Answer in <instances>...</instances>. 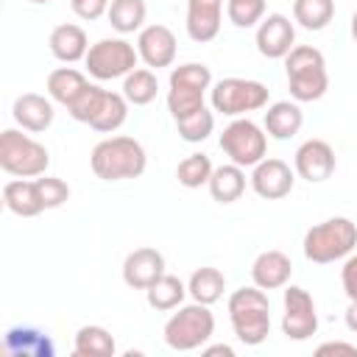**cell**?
Here are the masks:
<instances>
[{
  "instance_id": "obj_1",
  "label": "cell",
  "mask_w": 357,
  "mask_h": 357,
  "mask_svg": "<svg viewBox=\"0 0 357 357\" xmlns=\"http://www.w3.org/2000/svg\"><path fill=\"white\" fill-rule=\"evenodd\" d=\"M89 167L103 181L139 178L148 167V153L134 137H106L92 148Z\"/></svg>"
},
{
  "instance_id": "obj_38",
  "label": "cell",
  "mask_w": 357,
  "mask_h": 357,
  "mask_svg": "<svg viewBox=\"0 0 357 357\" xmlns=\"http://www.w3.org/2000/svg\"><path fill=\"white\" fill-rule=\"evenodd\" d=\"M340 284L349 301H357V254H349L343 268H340Z\"/></svg>"
},
{
  "instance_id": "obj_5",
  "label": "cell",
  "mask_w": 357,
  "mask_h": 357,
  "mask_svg": "<svg viewBox=\"0 0 357 357\" xmlns=\"http://www.w3.org/2000/svg\"><path fill=\"white\" fill-rule=\"evenodd\" d=\"M0 167L17 178H36L50 167V151L33 137L6 128L0 134Z\"/></svg>"
},
{
  "instance_id": "obj_40",
  "label": "cell",
  "mask_w": 357,
  "mask_h": 357,
  "mask_svg": "<svg viewBox=\"0 0 357 357\" xmlns=\"http://www.w3.org/2000/svg\"><path fill=\"white\" fill-rule=\"evenodd\" d=\"M204 354H206V357H215V354L234 357V349H231V346H226V343H215V346H204Z\"/></svg>"
},
{
  "instance_id": "obj_3",
  "label": "cell",
  "mask_w": 357,
  "mask_h": 357,
  "mask_svg": "<svg viewBox=\"0 0 357 357\" xmlns=\"http://www.w3.org/2000/svg\"><path fill=\"white\" fill-rule=\"evenodd\" d=\"M226 310H229V321L240 343L259 346L271 335V301L262 287L257 284L237 287L229 296Z\"/></svg>"
},
{
  "instance_id": "obj_41",
  "label": "cell",
  "mask_w": 357,
  "mask_h": 357,
  "mask_svg": "<svg viewBox=\"0 0 357 357\" xmlns=\"http://www.w3.org/2000/svg\"><path fill=\"white\" fill-rule=\"evenodd\" d=\"M346 326H349V332H357V301H349V310H346Z\"/></svg>"
},
{
  "instance_id": "obj_34",
  "label": "cell",
  "mask_w": 357,
  "mask_h": 357,
  "mask_svg": "<svg viewBox=\"0 0 357 357\" xmlns=\"http://www.w3.org/2000/svg\"><path fill=\"white\" fill-rule=\"evenodd\" d=\"M176 128H178V137L184 142H204L215 131V112H209L206 106H201L198 112L176 120Z\"/></svg>"
},
{
  "instance_id": "obj_7",
  "label": "cell",
  "mask_w": 357,
  "mask_h": 357,
  "mask_svg": "<svg viewBox=\"0 0 357 357\" xmlns=\"http://www.w3.org/2000/svg\"><path fill=\"white\" fill-rule=\"evenodd\" d=\"M268 86L254 81V78H220L218 84H212L209 89V103L212 112L226 114V117H243L248 112H259L268 106Z\"/></svg>"
},
{
  "instance_id": "obj_43",
  "label": "cell",
  "mask_w": 357,
  "mask_h": 357,
  "mask_svg": "<svg viewBox=\"0 0 357 357\" xmlns=\"http://www.w3.org/2000/svg\"><path fill=\"white\" fill-rule=\"evenodd\" d=\"M31 3H50V0H31Z\"/></svg>"
},
{
  "instance_id": "obj_2",
  "label": "cell",
  "mask_w": 357,
  "mask_h": 357,
  "mask_svg": "<svg viewBox=\"0 0 357 357\" xmlns=\"http://www.w3.org/2000/svg\"><path fill=\"white\" fill-rule=\"evenodd\" d=\"M284 75H287V89L296 103H312L321 100L329 89V73H326V59L318 47L312 45H296L284 56Z\"/></svg>"
},
{
  "instance_id": "obj_27",
  "label": "cell",
  "mask_w": 357,
  "mask_h": 357,
  "mask_svg": "<svg viewBox=\"0 0 357 357\" xmlns=\"http://www.w3.org/2000/svg\"><path fill=\"white\" fill-rule=\"evenodd\" d=\"M109 22L117 33H139L145 28V17H148V6L145 0H112L109 6Z\"/></svg>"
},
{
  "instance_id": "obj_17",
  "label": "cell",
  "mask_w": 357,
  "mask_h": 357,
  "mask_svg": "<svg viewBox=\"0 0 357 357\" xmlns=\"http://www.w3.org/2000/svg\"><path fill=\"white\" fill-rule=\"evenodd\" d=\"M11 114H14L17 126L25 128V131H33V134L47 131V128L53 126V117H56V112H53V98H45V95H39V92H22V95L14 100Z\"/></svg>"
},
{
  "instance_id": "obj_25",
  "label": "cell",
  "mask_w": 357,
  "mask_h": 357,
  "mask_svg": "<svg viewBox=\"0 0 357 357\" xmlns=\"http://www.w3.org/2000/svg\"><path fill=\"white\" fill-rule=\"evenodd\" d=\"M114 351H117V343L106 326L86 324L75 332V343H73L75 357H112Z\"/></svg>"
},
{
  "instance_id": "obj_20",
  "label": "cell",
  "mask_w": 357,
  "mask_h": 357,
  "mask_svg": "<svg viewBox=\"0 0 357 357\" xmlns=\"http://www.w3.org/2000/svg\"><path fill=\"white\" fill-rule=\"evenodd\" d=\"M3 204L17 218H36L39 212H45V204H42L36 178H14V181H6L3 184Z\"/></svg>"
},
{
  "instance_id": "obj_18",
  "label": "cell",
  "mask_w": 357,
  "mask_h": 357,
  "mask_svg": "<svg viewBox=\"0 0 357 357\" xmlns=\"http://www.w3.org/2000/svg\"><path fill=\"white\" fill-rule=\"evenodd\" d=\"M290 273H293V262L284 251H262L257 254V259L251 262V282L262 290H279L290 282Z\"/></svg>"
},
{
  "instance_id": "obj_31",
  "label": "cell",
  "mask_w": 357,
  "mask_h": 357,
  "mask_svg": "<svg viewBox=\"0 0 357 357\" xmlns=\"http://www.w3.org/2000/svg\"><path fill=\"white\" fill-rule=\"evenodd\" d=\"M126 117H128V100H126V95L109 89L106 98H103V106L95 114V120L89 123V128H95L100 134H112V131H117L126 123Z\"/></svg>"
},
{
  "instance_id": "obj_23",
  "label": "cell",
  "mask_w": 357,
  "mask_h": 357,
  "mask_svg": "<svg viewBox=\"0 0 357 357\" xmlns=\"http://www.w3.org/2000/svg\"><path fill=\"white\" fill-rule=\"evenodd\" d=\"M6 351L14 357H53V343L45 332L31 326H14L6 332Z\"/></svg>"
},
{
  "instance_id": "obj_29",
  "label": "cell",
  "mask_w": 357,
  "mask_h": 357,
  "mask_svg": "<svg viewBox=\"0 0 357 357\" xmlns=\"http://www.w3.org/2000/svg\"><path fill=\"white\" fill-rule=\"evenodd\" d=\"M159 92V78L151 67H137L123 78V95L134 106H148Z\"/></svg>"
},
{
  "instance_id": "obj_32",
  "label": "cell",
  "mask_w": 357,
  "mask_h": 357,
  "mask_svg": "<svg viewBox=\"0 0 357 357\" xmlns=\"http://www.w3.org/2000/svg\"><path fill=\"white\" fill-rule=\"evenodd\" d=\"M204 95L206 89H198V86H190V84H170L167 89V112L173 120H181L192 112H198L204 106Z\"/></svg>"
},
{
  "instance_id": "obj_12",
  "label": "cell",
  "mask_w": 357,
  "mask_h": 357,
  "mask_svg": "<svg viewBox=\"0 0 357 357\" xmlns=\"http://www.w3.org/2000/svg\"><path fill=\"white\" fill-rule=\"evenodd\" d=\"M337 167V156H335V148L326 142V139H307L296 148V156H293V170L296 176H301L304 181L310 184H321L326 181Z\"/></svg>"
},
{
  "instance_id": "obj_39",
  "label": "cell",
  "mask_w": 357,
  "mask_h": 357,
  "mask_svg": "<svg viewBox=\"0 0 357 357\" xmlns=\"http://www.w3.org/2000/svg\"><path fill=\"white\" fill-rule=\"evenodd\" d=\"M315 354H351V357H357V346L343 343V340H329V343H321L315 349Z\"/></svg>"
},
{
  "instance_id": "obj_14",
  "label": "cell",
  "mask_w": 357,
  "mask_h": 357,
  "mask_svg": "<svg viewBox=\"0 0 357 357\" xmlns=\"http://www.w3.org/2000/svg\"><path fill=\"white\" fill-rule=\"evenodd\" d=\"M254 42L265 59H284L296 47V25L284 14H268L257 25Z\"/></svg>"
},
{
  "instance_id": "obj_19",
  "label": "cell",
  "mask_w": 357,
  "mask_h": 357,
  "mask_svg": "<svg viewBox=\"0 0 357 357\" xmlns=\"http://www.w3.org/2000/svg\"><path fill=\"white\" fill-rule=\"evenodd\" d=\"M47 47L50 53L64 61V64H75V61H84L86 53H89V39H86V31L75 22H61L50 31L47 36Z\"/></svg>"
},
{
  "instance_id": "obj_13",
  "label": "cell",
  "mask_w": 357,
  "mask_h": 357,
  "mask_svg": "<svg viewBox=\"0 0 357 357\" xmlns=\"http://www.w3.org/2000/svg\"><path fill=\"white\" fill-rule=\"evenodd\" d=\"M176 50H178L176 33H173L167 25H162V22L145 25V28L137 33V53H139V59H142L151 70L170 67V64L176 61Z\"/></svg>"
},
{
  "instance_id": "obj_16",
  "label": "cell",
  "mask_w": 357,
  "mask_h": 357,
  "mask_svg": "<svg viewBox=\"0 0 357 357\" xmlns=\"http://www.w3.org/2000/svg\"><path fill=\"white\" fill-rule=\"evenodd\" d=\"M223 0H187V36L198 45L212 42L220 33Z\"/></svg>"
},
{
  "instance_id": "obj_4",
  "label": "cell",
  "mask_w": 357,
  "mask_h": 357,
  "mask_svg": "<svg viewBox=\"0 0 357 357\" xmlns=\"http://www.w3.org/2000/svg\"><path fill=\"white\" fill-rule=\"evenodd\" d=\"M304 257L315 265H329L335 259H343L357 245V223L337 215L324 223H315L304 234Z\"/></svg>"
},
{
  "instance_id": "obj_21",
  "label": "cell",
  "mask_w": 357,
  "mask_h": 357,
  "mask_svg": "<svg viewBox=\"0 0 357 357\" xmlns=\"http://www.w3.org/2000/svg\"><path fill=\"white\" fill-rule=\"evenodd\" d=\"M265 134L273 139H290L304 126V112L296 100H276L265 112Z\"/></svg>"
},
{
  "instance_id": "obj_6",
  "label": "cell",
  "mask_w": 357,
  "mask_h": 357,
  "mask_svg": "<svg viewBox=\"0 0 357 357\" xmlns=\"http://www.w3.org/2000/svg\"><path fill=\"white\" fill-rule=\"evenodd\" d=\"M212 335H215V315L209 304H201V301L178 307V312H173L165 324V343L173 351L204 349V343Z\"/></svg>"
},
{
  "instance_id": "obj_15",
  "label": "cell",
  "mask_w": 357,
  "mask_h": 357,
  "mask_svg": "<svg viewBox=\"0 0 357 357\" xmlns=\"http://www.w3.org/2000/svg\"><path fill=\"white\" fill-rule=\"evenodd\" d=\"M165 273H167L165 271V257H162V251H156L151 245L134 248L123 262V282L134 290H148Z\"/></svg>"
},
{
  "instance_id": "obj_8",
  "label": "cell",
  "mask_w": 357,
  "mask_h": 357,
  "mask_svg": "<svg viewBox=\"0 0 357 357\" xmlns=\"http://www.w3.org/2000/svg\"><path fill=\"white\" fill-rule=\"evenodd\" d=\"M137 61H139L137 47L123 36H112V39H98L95 45H89L84 67L92 78L112 81V78H126L131 70H137Z\"/></svg>"
},
{
  "instance_id": "obj_24",
  "label": "cell",
  "mask_w": 357,
  "mask_h": 357,
  "mask_svg": "<svg viewBox=\"0 0 357 357\" xmlns=\"http://www.w3.org/2000/svg\"><path fill=\"white\" fill-rule=\"evenodd\" d=\"M47 95L56 100V103H61V106H73L75 100H78V95L89 86V81H86V75L81 73V70H75V67H59V70H53L50 75H47Z\"/></svg>"
},
{
  "instance_id": "obj_11",
  "label": "cell",
  "mask_w": 357,
  "mask_h": 357,
  "mask_svg": "<svg viewBox=\"0 0 357 357\" xmlns=\"http://www.w3.org/2000/svg\"><path fill=\"white\" fill-rule=\"evenodd\" d=\"M251 190L265 198V201H279L284 195L293 192V184H296V170L284 162V159H276V156H265L262 162H257L251 167Z\"/></svg>"
},
{
  "instance_id": "obj_9",
  "label": "cell",
  "mask_w": 357,
  "mask_h": 357,
  "mask_svg": "<svg viewBox=\"0 0 357 357\" xmlns=\"http://www.w3.org/2000/svg\"><path fill=\"white\" fill-rule=\"evenodd\" d=\"M220 151L240 167H254L268 153V134L248 117H234L220 134Z\"/></svg>"
},
{
  "instance_id": "obj_10",
  "label": "cell",
  "mask_w": 357,
  "mask_h": 357,
  "mask_svg": "<svg viewBox=\"0 0 357 357\" xmlns=\"http://www.w3.org/2000/svg\"><path fill=\"white\" fill-rule=\"evenodd\" d=\"M318 332V312L312 296L298 284H284L282 335L287 340H307Z\"/></svg>"
},
{
  "instance_id": "obj_35",
  "label": "cell",
  "mask_w": 357,
  "mask_h": 357,
  "mask_svg": "<svg viewBox=\"0 0 357 357\" xmlns=\"http://www.w3.org/2000/svg\"><path fill=\"white\" fill-rule=\"evenodd\" d=\"M106 92H109V89H103V86H98V84H89V86L78 95V100H75L73 106H67L70 117L78 120V123H86V126H89V123L95 120V114L100 112Z\"/></svg>"
},
{
  "instance_id": "obj_26",
  "label": "cell",
  "mask_w": 357,
  "mask_h": 357,
  "mask_svg": "<svg viewBox=\"0 0 357 357\" xmlns=\"http://www.w3.org/2000/svg\"><path fill=\"white\" fill-rule=\"evenodd\" d=\"M184 296H187V284H184L178 276H173V273L159 276V279L145 290L148 304H151L153 310H159V312L178 310V307H181V301H184Z\"/></svg>"
},
{
  "instance_id": "obj_22",
  "label": "cell",
  "mask_w": 357,
  "mask_h": 357,
  "mask_svg": "<svg viewBox=\"0 0 357 357\" xmlns=\"http://www.w3.org/2000/svg\"><path fill=\"white\" fill-rule=\"evenodd\" d=\"M209 195L218 201V204H234L240 201V195L245 192V173L240 165L229 162V165H220L212 170L209 176Z\"/></svg>"
},
{
  "instance_id": "obj_33",
  "label": "cell",
  "mask_w": 357,
  "mask_h": 357,
  "mask_svg": "<svg viewBox=\"0 0 357 357\" xmlns=\"http://www.w3.org/2000/svg\"><path fill=\"white\" fill-rule=\"evenodd\" d=\"M212 170H215V167H212V159H209L206 153H190V156H184V159L178 162V167H176V178H178L181 187H187V190H198V187L209 184Z\"/></svg>"
},
{
  "instance_id": "obj_36",
  "label": "cell",
  "mask_w": 357,
  "mask_h": 357,
  "mask_svg": "<svg viewBox=\"0 0 357 357\" xmlns=\"http://www.w3.org/2000/svg\"><path fill=\"white\" fill-rule=\"evenodd\" d=\"M36 184H39V195H42V204L45 209H59L61 204L70 201V184L59 176H36Z\"/></svg>"
},
{
  "instance_id": "obj_30",
  "label": "cell",
  "mask_w": 357,
  "mask_h": 357,
  "mask_svg": "<svg viewBox=\"0 0 357 357\" xmlns=\"http://www.w3.org/2000/svg\"><path fill=\"white\" fill-rule=\"evenodd\" d=\"M335 17V0H293V22L307 31H324Z\"/></svg>"
},
{
  "instance_id": "obj_42",
  "label": "cell",
  "mask_w": 357,
  "mask_h": 357,
  "mask_svg": "<svg viewBox=\"0 0 357 357\" xmlns=\"http://www.w3.org/2000/svg\"><path fill=\"white\" fill-rule=\"evenodd\" d=\"M351 39H354V45H357V11L351 14Z\"/></svg>"
},
{
  "instance_id": "obj_28",
  "label": "cell",
  "mask_w": 357,
  "mask_h": 357,
  "mask_svg": "<svg viewBox=\"0 0 357 357\" xmlns=\"http://www.w3.org/2000/svg\"><path fill=\"white\" fill-rule=\"evenodd\" d=\"M223 290H226V276L218 268H209V265L192 271V276L187 282V293L192 296V301H201V304L220 301Z\"/></svg>"
},
{
  "instance_id": "obj_37",
  "label": "cell",
  "mask_w": 357,
  "mask_h": 357,
  "mask_svg": "<svg viewBox=\"0 0 357 357\" xmlns=\"http://www.w3.org/2000/svg\"><path fill=\"white\" fill-rule=\"evenodd\" d=\"M109 6H112V0H70L73 14L86 20V22L100 20L103 14H109Z\"/></svg>"
}]
</instances>
